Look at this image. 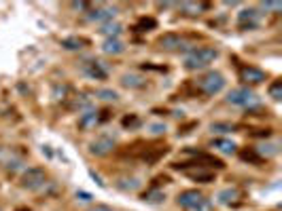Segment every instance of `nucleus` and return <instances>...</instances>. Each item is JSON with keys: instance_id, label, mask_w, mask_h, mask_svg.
<instances>
[{"instance_id": "c9c22d12", "label": "nucleus", "mask_w": 282, "mask_h": 211, "mask_svg": "<svg viewBox=\"0 0 282 211\" xmlns=\"http://www.w3.org/2000/svg\"><path fill=\"white\" fill-rule=\"evenodd\" d=\"M91 211H113L111 207H106V205H98V207H93Z\"/></svg>"}, {"instance_id": "2eb2a0df", "label": "nucleus", "mask_w": 282, "mask_h": 211, "mask_svg": "<svg viewBox=\"0 0 282 211\" xmlns=\"http://www.w3.org/2000/svg\"><path fill=\"white\" fill-rule=\"evenodd\" d=\"M255 152H257V157H259V159H261V157H265V159L276 157V154L280 152V144H278V142L261 144V146H257V148H255Z\"/></svg>"}, {"instance_id": "0eeeda50", "label": "nucleus", "mask_w": 282, "mask_h": 211, "mask_svg": "<svg viewBox=\"0 0 282 211\" xmlns=\"http://www.w3.org/2000/svg\"><path fill=\"white\" fill-rule=\"evenodd\" d=\"M81 70H83L85 76H89L91 81H104L106 76H108V68L104 65V61H100V59H89V61H85Z\"/></svg>"}, {"instance_id": "aec40b11", "label": "nucleus", "mask_w": 282, "mask_h": 211, "mask_svg": "<svg viewBox=\"0 0 282 211\" xmlns=\"http://www.w3.org/2000/svg\"><path fill=\"white\" fill-rule=\"evenodd\" d=\"M85 44H87V40H85V38H79V36H68V38L62 40V47L68 49V51H79V49L85 47Z\"/></svg>"}, {"instance_id": "423d86ee", "label": "nucleus", "mask_w": 282, "mask_h": 211, "mask_svg": "<svg viewBox=\"0 0 282 211\" xmlns=\"http://www.w3.org/2000/svg\"><path fill=\"white\" fill-rule=\"evenodd\" d=\"M115 144H117V135L113 133H104V135L100 137H96L91 144H89V152L93 154V157H104V154H108L113 148H115Z\"/></svg>"}, {"instance_id": "5701e85b", "label": "nucleus", "mask_w": 282, "mask_h": 211, "mask_svg": "<svg viewBox=\"0 0 282 211\" xmlns=\"http://www.w3.org/2000/svg\"><path fill=\"white\" fill-rule=\"evenodd\" d=\"M189 177L191 180H198V182H204V184H208L212 182V173L210 171H204V169H198V171H189Z\"/></svg>"}, {"instance_id": "473e14b6", "label": "nucleus", "mask_w": 282, "mask_h": 211, "mask_svg": "<svg viewBox=\"0 0 282 211\" xmlns=\"http://www.w3.org/2000/svg\"><path fill=\"white\" fill-rule=\"evenodd\" d=\"M68 93V87L66 85H62V87H56V91H53V97L56 99H64V95Z\"/></svg>"}, {"instance_id": "6e6552de", "label": "nucleus", "mask_w": 282, "mask_h": 211, "mask_svg": "<svg viewBox=\"0 0 282 211\" xmlns=\"http://www.w3.org/2000/svg\"><path fill=\"white\" fill-rule=\"evenodd\" d=\"M157 44H159V49H164V51H182V49H187L189 44H187V40L182 38L180 34H164L159 40H157Z\"/></svg>"}, {"instance_id": "c756f323", "label": "nucleus", "mask_w": 282, "mask_h": 211, "mask_svg": "<svg viewBox=\"0 0 282 211\" xmlns=\"http://www.w3.org/2000/svg\"><path fill=\"white\" fill-rule=\"evenodd\" d=\"M140 125V118L138 116H125L123 118V127H132V129H136Z\"/></svg>"}, {"instance_id": "9d476101", "label": "nucleus", "mask_w": 282, "mask_h": 211, "mask_svg": "<svg viewBox=\"0 0 282 211\" xmlns=\"http://www.w3.org/2000/svg\"><path fill=\"white\" fill-rule=\"evenodd\" d=\"M0 165H3L5 169L15 171V169H21V165H24V159H21L15 150H11V148H0Z\"/></svg>"}, {"instance_id": "dca6fc26", "label": "nucleus", "mask_w": 282, "mask_h": 211, "mask_svg": "<svg viewBox=\"0 0 282 211\" xmlns=\"http://www.w3.org/2000/svg\"><path fill=\"white\" fill-rule=\"evenodd\" d=\"M238 198H240L238 188H225V190H221L219 194H216V201H219L221 205H231V203L238 201Z\"/></svg>"}, {"instance_id": "1a4fd4ad", "label": "nucleus", "mask_w": 282, "mask_h": 211, "mask_svg": "<svg viewBox=\"0 0 282 211\" xmlns=\"http://www.w3.org/2000/svg\"><path fill=\"white\" fill-rule=\"evenodd\" d=\"M259 17H261V13H259L257 9H244L238 13V28L240 30H253L259 26Z\"/></svg>"}, {"instance_id": "a878e982", "label": "nucleus", "mask_w": 282, "mask_h": 211, "mask_svg": "<svg viewBox=\"0 0 282 211\" xmlns=\"http://www.w3.org/2000/svg\"><path fill=\"white\" fill-rule=\"evenodd\" d=\"M143 198H145L147 203H161V201L166 198V194L161 192V190H151V192H147Z\"/></svg>"}, {"instance_id": "f8f14e48", "label": "nucleus", "mask_w": 282, "mask_h": 211, "mask_svg": "<svg viewBox=\"0 0 282 211\" xmlns=\"http://www.w3.org/2000/svg\"><path fill=\"white\" fill-rule=\"evenodd\" d=\"M240 76H242L244 83H251V85H259L267 79L265 72L261 68H255V65H244V68L240 70Z\"/></svg>"}, {"instance_id": "412c9836", "label": "nucleus", "mask_w": 282, "mask_h": 211, "mask_svg": "<svg viewBox=\"0 0 282 211\" xmlns=\"http://www.w3.org/2000/svg\"><path fill=\"white\" fill-rule=\"evenodd\" d=\"M180 9H182V13H187V15H200L202 11L208 9V5L206 3H182Z\"/></svg>"}, {"instance_id": "f03ea898", "label": "nucleus", "mask_w": 282, "mask_h": 211, "mask_svg": "<svg viewBox=\"0 0 282 211\" xmlns=\"http://www.w3.org/2000/svg\"><path fill=\"white\" fill-rule=\"evenodd\" d=\"M178 205L189 211H212V203L198 190H185L178 194Z\"/></svg>"}, {"instance_id": "bb28decb", "label": "nucleus", "mask_w": 282, "mask_h": 211, "mask_svg": "<svg viewBox=\"0 0 282 211\" xmlns=\"http://www.w3.org/2000/svg\"><path fill=\"white\" fill-rule=\"evenodd\" d=\"M98 97L104 99V102H117L119 99L117 91H113V89H100V91H98Z\"/></svg>"}, {"instance_id": "4be33fe9", "label": "nucleus", "mask_w": 282, "mask_h": 211, "mask_svg": "<svg viewBox=\"0 0 282 211\" xmlns=\"http://www.w3.org/2000/svg\"><path fill=\"white\" fill-rule=\"evenodd\" d=\"M153 28H157V21L153 17H140L138 24H136L138 32H147V30H153Z\"/></svg>"}, {"instance_id": "39448f33", "label": "nucleus", "mask_w": 282, "mask_h": 211, "mask_svg": "<svg viewBox=\"0 0 282 211\" xmlns=\"http://www.w3.org/2000/svg\"><path fill=\"white\" fill-rule=\"evenodd\" d=\"M45 184H47V173L40 167H30L21 175V186L28 188V190H38Z\"/></svg>"}, {"instance_id": "72a5a7b5", "label": "nucleus", "mask_w": 282, "mask_h": 211, "mask_svg": "<svg viewBox=\"0 0 282 211\" xmlns=\"http://www.w3.org/2000/svg\"><path fill=\"white\" fill-rule=\"evenodd\" d=\"M77 198H79V201H83V203H89L93 196L89 192H85V190H77Z\"/></svg>"}, {"instance_id": "f704fd0d", "label": "nucleus", "mask_w": 282, "mask_h": 211, "mask_svg": "<svg viewBox=\"0 0 282 211\" xmlns=\"http://www.w3.org/2000/svg\"><path fill=\"white\" fill-rule=\"evenodd\" d=\"M70 7H72L74 11H89L91 5H89V3H72Z\"/></svg>"}, {"instance_id": "7ed1b4c3", "label": "nucleus", "mask_w": 282, "mask_h": 211, "mask_svg": "<svg viewBox=\"0 0 282 211\" xmlns=\"http://www.w3.org/2000/svg\"><path fill=\"white\" fill-rule=\"evenodd\" d=\"M227 102L231 106H240V108H255V106H259V95L248 87H238L229 91Z\"/></svg>"}, {"instance_id": "cd10ccee", "label": "nucleus", "mask_w": 282, "mask_h": 211, "mask_svg": "<svg viewBox=\"0 0 282 211\" xmlns=\"http://www.w3.org/2000/svg\"><path fill=\"white\" fill-rule=\"evenodd\" d=\"M236 127L233 125H229V123H212L210 125V131L212 133H229V131H233Z\"/></svg>"}, {"instance_id": "a211bd4d", "label": "nucleus", "mask_w": 282, "mask_h": 211, "mask_svg": "<svg viewBox=\"0 0 282 211\" xmlns=\"http://www.w3.org/2000/svg\"><path fill=\"white\" fill-rule=\"evenodd\" d=\"M121 85L127 87V89H143L147 85V81L140 74H125L121 79Z\"/></svg>"}, {"instance_id": "f3484780", "label": "nucleus", "mask_w": 282, "mask_h": 211, "mask_svg": "<svg viewBox=\"0 0 282 211\" xmlns=\"http://www.w3.org/2000/svg\"><path fill=\"white\" fill-rule=\"evenodd\" d=\"M212 148H216L219 152H223V154H233L236 152V144L231 142V139H225V137H216V139H212Z\"/></svg>"}, {"instance_id": "393cba45", "label": "nucleus", "mask_w": 282, "mask_h": 211, "mask_svg": "<svg viewBox=\"0 0 282 211\" xmlns=\"http://www.w3.org/2000/svg\"><path fill=\"white\" fill-rule=\"evenodd\" d=\"M72 108H85V110H89L91 108V99L87 95H77L74 97V102H72Z\"/></svg>"}, {"instance_id": "9b49d317", "label": "nucleus", "mask_w": 282, "mask_h": 211, "mask_svg": "<svg viewBox=\"0 0 282 211\" xmlns=\"http://www.w3.org/2000/svg\"><path fill=\"white\" fill-rule=\"evenodd\" d=\"M117 15V7L113 5H104V7H98V9H91L87 11V19L89 21H113V17Z\"/></svg>"}, {"instance_id": "20e7f679", "label": "nucleus", "mask_w": 282, "mask_h": 211, "mask_svg": "<svg viewBox=\"0 0 282 211\" xmlns=\"http://www.w3.org/2000/svg\"><path fill=\"white\" fill-rule=\"evenodd\" d=\"M223 87H225V76L221 72H208L204 79H200V91L204 95H216V93H221Z\"/></svg>"}, {"instance_id": "f257e3e1", "label": "nucleus", "mask_w": 282, "mask_h": 211, "mask_svg": "<svg viewBox=\"0 0 282 211\" xmlns=\"http://www.w3.org/2000/svg\"><path fill=\"white\" fill-rule=\"evenodd\" d=\"M219 57V51L214 47H200V49H193L191 53L185 55V68L187 70H202V68H208V65Z\"/></svg>"}, {"instance_id": "4468645a", "label": "nucleus", "mask_w": 282, "mask_h": 211, "mask_svg": "<svg viewBox=\"0 0 282 211\" xmlns=\"http://www.w3.org/2000/svg\"><path fill=\"white\" fill-rule=\"evenodd\" d=\"M102 51L106 55H121L125 51V44L119 40V38H106L104 44H102Z\"/></svg>"}, {"instance_id": "c85d7f7f", "label": "nucleus", "mask_w": 282, "mask_h": 211, "mask_svg": "<svg viewBox=\"0 0 282 211\" xmlns=\"http://www.w3.org/2000/svg\"><path fill=\"white\" fill-rule=\"evenodd\" d=\"M149 131L153 133V135H161V133H166V125L164 123H153V125H149Z\"/></svg>"}, {"instance_id": "6ab92c4d", "label": "nucleus", "mask_w": 282, "mask_h": 211, "mask_svg": "<svg viewBox=\"0 0 282 211\" xmlns=\"http://www.w3.org/2000/svg\"><path fill=\"white\" fill-rule=\"evenodd\" d=\"M121 30H123L121 24H117V21H108V24H104L100 28V34H104L108 38H117L119 34H121Z\"/></svg>"}, {"instance_id": "b1692460", "label": "nucleus", "mask_w": 282, "mask_h": 211, "mask_svg": "<svg viewBox=\"0 0 282 211\" xmlns=\"http://www.w3.org/2000/svg\"><path fill=\"white\" fill-rule=\"evenodd\" d=\"M269 97L276 99V102L282 99V81H274L272 85H269Z\"/></svg>"}, {"instance_id": "7c9ffc66", "label": "nucleus", "mask_w": 282, "mask_h": 211, "mask_svg": "<svg viewBox=\"0 0 282 211\" xmlns=\"http://www.w3.org/2000/svg\"><path fill=\"white\" fill-rule=\"evenodd\" d=\"M261 9H265V11H280L282 3H272V0H267V3H261Z\"/></svg>"}, {"instance_id": "ddd939ff", "label": "nucleus", "mask_w": 282, "mask_h": 211, "mask_svg": "<svg viewBox=\"0 0 282 211\" xmlns=\"http://www.w3.org/2000/svg\"><path fill=\"white\" fill-rule=\"evenodd\" d=\"M100 120H102V116L100 114H98L96 112V110H85V112L81 114V118H79V127L81 129H93L98 123H100Z\"/></svg>"}, {"instance_id": "2f4dec72", "label": "nucleus", "mask_w": 282, "mask_h": 211, "mask_svg": "<svg viewBox=\"0 0 282 211\" xmlns=\"http://www.w3.org/2000/svg\"><path fill=\"white\" fill-rule=\"evenodd\" d=\"M240 157H242L244 161H253V163H259V161H261V159L257 157V152H255V150H251V152L246 150V152H242V154H240Z\"/></svg>"}]
</instances>
